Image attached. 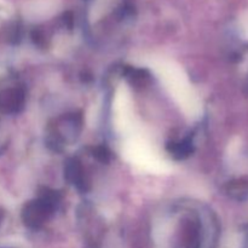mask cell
<instances>
[{
    "label": "cell",
    "mask_w": 248,
    "mask_h": 248,
    "mask_svg": "<svg viewBox=\"0 0 248 248\" xmlns=\"http://www.w3.org/2000/svg\"><path fill=\"white\" fill-rule=\"evenodd\" d=\"M60 203V194L48 188H43L39 196L24 203L21 217L24 225L31 229L43 227L51 217Z\"/></svg>",
    "instance_id": "6da1fadb"
},
{
    "label": "cell",
    "mask_w": 248,
    "mask_h": 248,
    "mask_svg": "<svg viewBox=\"0 0 248 248\" xmlns=\"http://www.w3.org/2000/svg\"><path fill=\"white\" fill-rule=\"evenodd\" d=\"M82 127V116L78 113L65 114L61 116L51 127L47 137V144L53 150H61L67 143L78 140Z\"/></svg>",
    "instance_id": "7a4b0ae2"
},
{
    "label": "cell",
    "mask_w": 248,
    "mask_h": 248,
    "mask_svg": "<svg viewBox=\"0 0 248 248\" xmlns=\"http://www.w3.org/2000/svg\"><path fill=\"white\" fill-rule=\"evenodd\" d=\"M26 93L19 87H9L0 92V110L7 115H15L23 110Z\"/></svg>",
    "instance_id": "3957f363"
},
{
    "label": "cell",
    "mask_w": 248,
    "mask_h": 248,
    "mask_svg": "<svg viewBox=\"0 0 248 248\" xmlns=\"http://www.w3.org/2000/svg\"><path fill=\"white\" fill-rule=\"evenodd\" d=\"M64 178L80 193H86L89 190L90 182L85 174L84 167L81 162L75 157H70L64 162Z\"/></svg>",
    "instance_id": "277c9868"
},
{
    "label": "cell",
    "mask_w": 248,
    "mask_h": 248,
    "mask_svg": "<svg viewBox=\"0 0 248 248\" xmlns=\"http://www.w3.org/2000/svg\"><path fill=\"white\" fill-rule=\"evenodd\" d=\"M170 155L176 160H186V157L190 156L194 152V144L191 140L184 138V140H177V142H171L167 145Z\"/></svg>",
    "instance_id": "5b68a950"
},
{
    "label": "cell",
    "mask_w": 248,
    "mask_h": 248,
    "mask_svg": "<svg viewBox=\"0 0 248 248\" xmlns=\"http://www.w3.org/2000/svg\"><path fill=\"white\" fill-rule=\"evenodd\" d=\"M228 195L235 200H246L248 198V181L247 179H235L228 183L225 188Z\"/></svg>",
    "instance_id": "8992f818"
},
{
    "label": "cell",
    "mask_w": 248,
    "mask_h": 248,
    "mask_svg": "<svg viewBox=\"0 0 248 248\" xmlns=\"http://www.w3.org/2000/svg\"><path fill=\"white\" fill-rule=\"evenodd\" d=\"M125 78L132 86L143 87L148 84L150 74L145 69H136V68H126Z\"/></svg>",
    "instance_id": "52a82bcc"
},
{
    "label": "cell",
    "mask_w": 248,
    "mask_h": 248,
    "mask_svg": "<svg viewBox=\"0 0 248 248\" xmlns=\"http://www.w3.org/2000/svg\"><path fill=\"white\" fill-rule=\"evenodd\" d=\"M93 157L99 162H108L110 160V152L106 147H96L93 149Z\"/></svg>",
    "instance_id": "ba28073f"
},
{
    "label": "cell",
    "mask_w": 248,
    "mask_h": 248,
    "mask_svg": "<svg viewBox=\"0 0 248 248\" xmlns=\"http://www.w3.org/2000/svg\"><path fill=\"white\" fill-rule=\"evenodd\" d=\"M2 219H4V211H2L1 208H0V225H1Z\"/></svg>",
    "instance_id": "9c48e42d"
}]
</instances>
